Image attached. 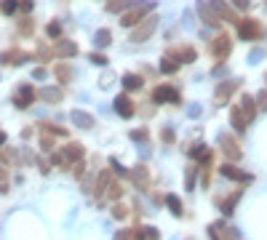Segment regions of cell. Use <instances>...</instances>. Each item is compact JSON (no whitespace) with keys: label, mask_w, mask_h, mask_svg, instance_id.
<instances>
[{"label":"cell","mask_w":267,"mask_h":240,"mask_svg":"<svg viewBox=\"0 0 267 240\" xmlns=\"http://www.w3.org/2000/svg\"><path fill=\"white\" fill-rule=\"evenodd\" d=\"M152 8H155V3H136V5H131V8L121 16V24L123 27H136L139 21L147 19L144 14H147V11H152Z\"/></svg>","instance_id":"obj_1"},{"label":"cell","mask_w":267,"mask_h":240,"mask_svg":"<svg viewBox=\"0 0 267 240\" xmlns=\"http://www.w3.org/2000/svg\"><path fill=\"white\" fill-rule=\"evenodd\" d=\"M219 147H222L227 163H235V160L243 158V150H241V144H238V139L232 134H219Z\"/></svg>","instance_id":"obj_2"},{"label":"cell","mask_w":267,"mask_h":240,"mask_svg":"<svg viewBox=\"0 0 267 240\" xmlns=\"http://www.w3.org/2000/svg\"><path fill=\"white\" fill-rule=\"evenodd\" d=\"M152 101H155V104H179L182 94L174 85H155V88H152Z\"/></svg>","instance_id":"obj_3"},{"label":"cell","mask_w":267,"mask_h":240,"mask_svg":"<svg viewBox=\"0 0 267 240\" xmlns=\"http://www.w3.org/2000/svg\"><path fill=\"white\" fill-rule=\"evenodd\" d=\"M219 174H222L225 179H230V181H238V184H251L254 181V176L246 174L243 168H238L235 163H222L219 165Z\"/></svg>","instance_id":"obj_4"},{"label":"cell","mask_w":267,"mask_h":240,"mask_svg":"<svg viewBox=\"0 0 267 240\" xmlns=\"http://www.w3.org/2000/svg\"><path fill=\"white\" fill-rule=\"evenodd\" d=\"M262 24H259L257 19H238V35H241L243 40H259L262 38Z\"/></svg>","instance_id":"obj_5"},{"label":"cell","mask_w":267,"mask_h":240,"mask_svg":"<svg viewBox=\"0 0 267 240\" xmlns=\"http://www.w3.org/2000/svg\"><path fill=\"white\" fill-rule=\"evenodd\" d=\"M155 27H158V16H147L144 21H139V24L134 27L131 40L134 43H144V40H150V35L155 32Z\"/></svg>","instance_id":"obj_6"},{"label":"cell","mask_w":267,"mask_h":240,"mask_svg":"<svg viewBox=\"0 0 267 240\" xmlns=\"http://www.w3.org/2000/svg\"><path fill=\"white\" fill-rule=\"evenodd\" d=\"M238 88H241V80H222V83L217 85V91H214V101H217L219 107L227 104V101H230V96L235 94Z\"/></svg>","instance_id":"obj_7"},{"label":"cell","mask_w":267,"mask_h":240,"mask_svg":"<svg viewBox=\"0 0 267 240\" xmlns=\"http://www.w3.org/2000/svg\"><path fill=\"white\" fill-rule=\"evenodd\" d=\"M112 107H115V112L121 115L123 120H131L136 115V104H134V99L128 94H121V96H115V101H112Z\"/></svg>","instance_id":"obj_8"},{"label":"cell","mask_w":267,"mask_h":240,"mask_svg":"<svg viewBox=\"0 0 267 240\" xmlns=\"http://www.w3.org/2000/svg\"><path fill=\"white\" fill-rule=\"evenodd\" d=\"M38 99V91L32 88L30 83H24V85H19V91L14 94V104L19 107V110H27V107L32 104V101Z\"/></svg>","instance_id":"obj_9"},{"label":"cell","mask_w":267,"mask_h":240,"mask_svg":"<svg viewBox=\"0 0 267 240\" xmlns=\"http://www.w3.org/2000/svg\"><path fill=\"white\" fill-rule=\"evenodd\" d=\"M230 51H232V40H230V35H217V38L211 40V54L217 56L219 61L227 59V56H230Z\"/></svg>","instance_id":"obj_10"},{"label":"cell","mask_w":267,"mask_h":240,"mask_svg":"<svg viewBox=\"0 0 267 240\" xmlns=\"http://www.w3.org/2000/svg\"><path fill=\"white\" fill-rule=\"evenodd\" d=\"M83 155H86V150H83L81 141H70V144H67L64 150H62V158H64L67 168H70L72 163H78V160H83Z\"/></svg>","instance_id":"obj_11"},{"label":"cell","mask_w":267,"mask_h":240,"mask_svg":"<svg viewBox=\"0 0 267 240\" xmlns=\"http://www.w3.org/2000/svg\"><path fill=\"white\" fill-rule=\"evenodd\" d=\"M24 61H30V54L21 51V48H11V51H3V54H0V64L19 67V64H24Z\"/></svg>","instance_id":"obj_12"},{"label":"cell","mask_w":267,"mask_h":240,"mask_svg":"<svg viewBox=\"0 0 267 240\" xmlns=\"http://www.w3.org/2000/svg\"><path fill=\"white\" fill-rule=\"evenodd\" d=\"M238 107H241L243 118H246V123H251L254 118H257V101H254L251 94H241V99H238Z\"/></svg>","instance_id":"obj_13"},{"label":"cell","mask_w":267,"mask_h":240,"mask_svg":"<svg viewBox=\"0 0 267 240\" xmlns=\"http://www.w3.org/2000/svg\"><path fill=\"white\" fill-rule=\"evenodd\" d=\"M168 56H171V59H179V64H192V61L198 59V54H195V48H192V45H179V48H171V51H168Z\"/></svg>","instance_id":"obj_14"},{"label":"cell","mask_w":267,"mask_h":240,"mask_svg":"<svg viewBox=\"0 0 267 240\" xmlns=\"http://www.w3.org/2000/svg\"><path fill=\"white\" fill-rule=\"evenodd\" d=\"M208 5L214 8V14L219 16V21H238V16H235V11L230 8V5L225 3V0H208Z\"/></svg>","instance_id":"obj_15"},{"label":"cell","mask_w":267,"mask_h":240,"mask_svg":"<svg viewBox=\"0 0 267 240\" xmlns=\"http://www.w3.org/2000/svg\"><path fill=\"white\" fill-rule=\"evenodd\" d=\"M70 120H72V125H78V128H83V131L94 128V115L86 112V110H72L70 112Z\"/></svg>","instance_id":"obj_16"},{"label":"cell","mask_w":267,"mask_h":240,"mask_svg":"<svg viewBox=\"0 0 267 240\" xmlns=\"http://www.w3.org/2000/svg\"><path fill=\"white\" fill-rule=\"evenodd\" d=\"M230 125H232L235 134H246V128H248V123H246V118H243V112L238 104L230 107Z\"/></svg>","instance_id":"obj_17"},{"label":"cell","mask_w":267,"mask_h":240,"mask_svg":"<svg viewBox=\"0 0 267 240\" xmlns=\"http://www.w3.org/2000/svg\"><path fill=\"white\" fill-rule=\"evenodd\" d=\"M131 179L142 192H147V187H150V171H147V165H136L131 171Z\"/></svg>","instance_id":"obj_18"},{"label":"cell","mask_w":267,"mask_h":240,"mask_svg":"<svg viewBox=\"0 0 267 240\" xmlns=\"http://www.w3.org/2000/svg\"><path fill=\"white\" fill-rule=\"evenodd\" d=\"M54 54L59 56V59H70V56H78V45L70 43V40H59V43L54 45Z\"/></svg>","instance_id":"obj_19"},{"label":"cell","mask_w":267,"mask_h":240,"mask_svg":"<svg viewBox=\"0 0 267 240\" xmlns=\"http://www.w3.org/2000/svg\"><path fill=\"white\" fill-rule=\"evenodd\" d=\"M198 14H201V19L206 21L208 27H219V16L211 11V5H208V3H203V0H201V3H198Z\"/></svg>","instance_id":"obj_20"},{"label":"cell","mask_w":267,"mask_h":240,"mask_svg":"<svg viewBox=\"0 0 267 240\" xmlns=\"http://www.w3.org/2000/svg\"><path fill=\"white\" fill-rule=\"evenodd\" d=\"M243 198V190H235L232 195H227L222 203H219V208H222V214L225 216H232V211H235V205H238V200Z\"/></svg>","instance_id":"obj_21"},{"label":"cell","mask_w":267,"mask_h":240,"mask_svg":"<svg viewBox=\"0 0 267 240\" xmlns=\"http://www.w3.org/2000/svg\"><path fill=\"white\" fill-rule=\"evenodd\" d=\"M163 203H166V208L171 211V216H179L185 214V205H182V200H179V195H174V192H168L166 198H163Z\"/></svg>","instance_id":"obj_22"},{"label":"cell","mask_w":267,"mask_h":240,"mask_svg":"<svg viewBox=\"0 0 267 240\" xmlns=\"http://www.w3.org/2000/svg\"><path fill=\"white\" fill-rule=\"evenodd\" d=\"M38 99H43L45 104H56V101H62V88H51V85H45V88L38 91Z\"/></svg>","instance_id":"obj_23"},{"label":"cell","mask_w":267,"mask_h":240,"mask_svg":"<svg viewBox=\"0 0 267 240\" xmlns=\"http://www.w3.org/2000/svg\"><path fill=\"white\" fill-rule=\"evenodd\" d=\"M142 85H144V78L136 75V72H126L123 75V88L126 91H142Z\"/></svg>","instance_id":"obj_24"},{"label":"cell","mask_w":267,"mask_h":240,"mask_svg":"<svg viewBox=\"0 0 267 240\" xmlns=\"http://www.w3.org/2000/svg\"><path fill=\"white\" fill-rule=\"evenodd\" d=\"M54 75L59 83H70L72 80V67L67 64V61H59V64H54Z\"/></svg>","instance_id":"obj_25"},{"label":"cell","mask_w":267,"mask_h":240,"mask_svg":"<svg viewBox=\"0 0 267 240\" xmlns=\"http://www.w3.org/2000/svg\"><path fill=\"white\" fill-rule=\"evenodd\" d=\"M190 158L192 160H201V163H208V160H211V150H208L206 144H192Z\"/></svg>","instance_id":"obj_26"},{"label":"cell","mask_w":267,"mask_h":240,"mask_svg":"<svg viewBox=\"0 0 267 240\" xmlns=\"http://www.w3.org/2000/svg\"><path fill=\"white\" fill-rule=\"evenodd\" d=\"M158 67H161V72H163V75H174V72H177L182 64H179L177 59H171V56H163V59H161V64H158Z\"/></svg>","instance_id":"obj_27"},{"label":"cell","mask_w":267,"mask_h":240,"mask_svg":"<svg viewBox=\"0 0 267 240\" xmlns=\"http://www.w3.org/2000/svg\"><path fill=\"white\" fill-rule=\"evenodd\" d=\"M94 43L99 45V48H107V45L112 43V32L107 30V27H102V30H96V35H94Z\"/></svg>","instance_id":"obj_28"},{"label":"cell","mask_w":267,"mask_h":240,"mask_svg":"<svg viewBox=\"0 0 267 240\" xmlns=\"http://www.w3.org/2000/svg\"><path fill=\"white\" fill-rule=\"evenodd\" d=\"M107 198L115 200V203L123 198V184H121L118 179H112V181H110V187H107Z\"/></svg>","instance_id":"obj_29"},{"label":"cell","mask_w":267,"mask_h":240,"mask_svg":"<svg viewBox=\"0 0 267 240\" xmlns=\"http://www.w3.org/2000/svg\"><path fill=\"white\" fill-rule=\"evenodd\" d=\"M195 179H198V168L195 165H190V168H187V174H185V184H187V190H195Z\"/></svg>","instance_id":"obj_30"},{"label":"cell","mask_w":267,"mask_h":240,"mask_svg":"<svg viewBox=\"0 0 267 240\" xmlns=\"http://www.w3.org/2000/svg\"><path fill=\"white\" fill-rule=\"evenodd\" d=\"M110 171H112L115 176H131V171H128L126 165H121L115 158H110Z\"/></svg>","instance_id":"obj_31"},{"label":"cell","mask_w":267,"mask_h":240,"mask_svg":"<svg viewBox=\"0 0 267 240\" xmlns=\"http://www.w3.org/2000/svg\"><path fill=\"white\" fill-rule=\"evenodd\" d=\"M41 128L51 136H67V128H59V125H54V123H41Z\"/></svg>","instance_id":"obj_32"},{"label":"cell","mask_w":267,"mask_h":240,"mask_svg":"<svg viewBox=\"0 0 267 240\" xmlns=\"http://www.w3.org/2000/svg\"><path fill=\"white\" fill-rule=\"evenodd\" d=\"M128 0H110V3H107V11H110V14H118V11H126L128 8Z\"/></svg>","instance_id":"obj_33"},{"label":"cell","mask_w":267,"mask_h":240,"mask_svg":"<svg viewBox=\"0 0 267 240\" xmlns=\"http://www.w3.org/2000/svg\"><path fill=\"white\" fill-rule=\"evenodd\" d=\"M45 35H48L51 40H56V38L62 35V24H59V21H48V27H45Z\"/></svg>","instance_id":"obj_34"},{"label":"cell","mask_w":267,"mask_h":240,"mask_svg":"<svg viewBox=\"0 0 267 240\" xmlns=\"http://www.w3.org/2000/svg\"><path fill=\"white\" fill-rule=\"evenodd\" d=\"M16 8H19V0H3V3H0V11H3L5 16H11Z\"/></svg>","instance_id":"obj_35"},{"label":"cell","mask_w":267,"mask_h":240,"mask_svg":"<svg viewBox=\"0 0 267 240\" xmlns=\"http://www.w3.org/2000/svg\"><path fill=\"white\" fill-rule=\"evenodd\" d=\"M70 171H72V176H75V179H83V176H86V163H83V160H78V163L70 165Z\"/></svg>","instance_id":"obj_36"},{"label":"cell","mask_w":267,"mask_h":240,"mask_svg":"<svg viewBox=\"0 0 267 240\" xmlns=\"http://www.w3.org/2000/svg\"><path fill=\"white\" fill-rule=\"evenodd\" d=\"M41 147H43V152H54V147H56L54 136H51V134H45V131H43V139H41Z\"/></svg>","instance_id":"obj_37"},{"label":"cell","mask_w":267,"mask_h":240,"mask_svg":"<svg viewBox=\"0 0 267 240\" xmlns=\"http://www.w3.org/2000/svg\"><path fill=\"white\" fill-rule=\"evenodd\" d=\"M112 216H115V219H126V216H128V208L121 203V200H118V203L112 205Z\"/></svg>","instance_id":"obj_38"},{"label":"cell","mask_w":267,"mask_h":240,"mask_svg":"<svg viewBox=\"0 0 267 240\" xmlns=\"http://www.w3.org/2000/svg\"><path fill=\"white\" fill-rule=\"evenodd\" d=\"M32 30H35V21H32V19H21L19 21V32H21V35H32Z\"/></svg>","instance_id":"obj_39"},{"label":"cell","mask_w":267,"mask_h":240,"mask_svg":"<svg viewBox=\"0 0 267 240\" xmlns=\"http://www.w3.org/2000/svg\"><path fill=\"white\" fill-rule=\"evenodd\" d=\"M161 139L166 141V144H174V141H177V134H174V128H171V125H166V128L161 131Z\"/></svg>","instance_id":"obj_40"},{"label":"cell","mask_w":267,"mask_h":240,"mask_svg":"<svg viewBox=\"0 0 267 240\" xmlns=\"http://www.w3.org/2000/svg\"><path fill=\"white\" fill-rule=\"evenodd\" d=\"M254 101H257V110L267 112V88H265V91H259V94L254 96Z\"/></svg>","instance_id":"obj_41"},{"label":"cell","mask_w":267,"mask_h":240,"mask_svg":"<svg viewBox=\"0 0 267 240\" xmlns=\"http://www.w3.org/2000/svg\"><path fill=\"white\" fill-rule=\"evenodd\" d=\"M88 61H91V64H96V67H107V56L104 54H96V51H94V54H88Z\"/></svg>","instance_id":"obj_42"},{"label":"cell","mask_w":267,"mask_h":240,"mask_svg":"<svg viewBox=\"0 0 267 240\" xmlns=\"http://www.w3.org/2000/svg\"><path fill=\"white\" fill-rule=\"evenodd\" d=\"M128 136H131L134 141H147V136H150V134H147V128H134Z\"/></svg>","instance_id":"obj_43"},{"label":"cell","mask_w":267,"mask_h":240,"mask_svg":"<svg viewBox=\"0 0 267 240\" xmlns=\"http://www.w3.org/2000/svg\"><path fill=\"white\" fill-rule=\"evenodd\" d=\"M144 235H147V240H158V238H161V232H158L155 227H144Z\"/></svg>","instance_id":"obj_44"},{"label":"cell","mask_w":267,"mask_h":240,"mask_svg":"<svg viewBox=\"0 0 267 240\" xmlns=\"http://www.w3.org/2000/svg\"><path fill=\"white\" fill-rule=\"evenodd\" d=\"M45 75H48V70H45V67H35V70H32V78H35V80H43Z\"/></svg>","instance_id":"obj_45"},{"label":"cell","mask_w":267,"mask_h":240,"mask_svg":"<svg viewBox=\"0 0 267 240\" xmlns=\"http://www.w3.org/2000/svg\"><path fill=\"white\" fill-rule=\"evenodd\" d=\"M38 168H41V174H48V171H51V163H45L43 158H38Z\"/></svg>","instance_id":"obj_46"},{"label":"cell","mask_w":267,"mask_h":240,"mask_svg":"<svg viewBox=\"0 0 267 240\" xmlns=\"http://www.w3.org/2000/svg\"><path fill=\"white\" fill-rule=\"evenodd\" d=\"M208 238H211V240H222V235H219V230H217V224L208 227Z\"/></svg>","instance_id":"obj_47"},{"label":"cell","mask_w":267,"mask_h":240,"mask_svg":"<svg viewBox=\"0 0 267 240\" xmlns=\"http://www.w3.org/2000/svg\"><path fill=\"white\" fill-rule=\"evenodd\" d=\"M19 8L24 11V14H30V11H32V0H19Z\"/></svg>","instance_id":"obj_48"},{"label":"cell","mask_w":267,"mask_h":240,"mask_svg":"<svg viewBox=\"0 0 267 240\" xmlns=\"http://www.w3.org/2000/svg\"><path fill=\"white\" fill-rule=\"evenodd\" d=\"M232 5H235V8H243V11H246L248 5H251V0H232Z\"/></svg>","instance_id":"obj_49"},{"label":"cell","mask_w":267,"mask_h":240,"mask_svg":"<svg viewBox=\"0 0 267 240\" xmlns=\"http://www.w3.org/2000/svg\"><path fill=\"white\" fill-rule=\"evenodd\" d=\"M115 240H131V238H128V230H121V232L115 235Z\"/></svg>","instance_id":"obj_50"},{"label":"cell","mask_w":267,"mask_h":240,"mask_svg":"<svg viewBox=\"0 0 267 240\" xmlns=\"http://www.w3.org/2000/svg\"><path fill=\"white\" fill-rule=\"evenodd\" d=\"M5 179H8V171H5L3 165H0V184H5Z\"/></svg>","instance_id":"obj_51"},{"label":"cell","mask_w":267,"mask_h":240,"mask_svg":"<svg viewBox=\"0 0 267 240\" xmlns=\"http://www.w3.org/2000/svg\"><path fill=\"white\" fill-rule=\"evenodd\" d=\"M110 80H112V75H104V78H102V83H99V85H102V88H107V85H110Z\"/></svg>","instance_id":"obj_52"},{"label":"cell","mask_w":267,"mask_h":240,"mask_svg":"<svg viewBox=\"0 0 267 240\" xmlns=\"http://www.w3.org/2000/svg\"><path fill=\"white\" fill-rule=\"evenodd\" d=\"M5 139H8V136H5V134H3V131H0V147H3V144H5Z\"/></svg>","instance_id":"obj_53"}]
</instances>
